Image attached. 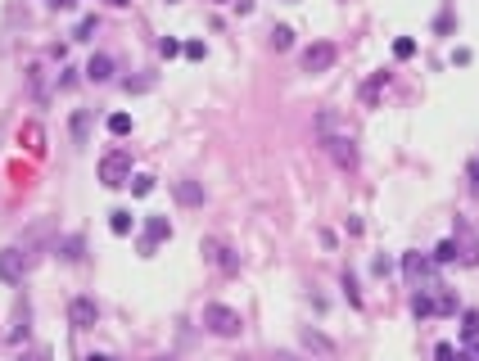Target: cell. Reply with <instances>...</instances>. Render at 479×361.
I'll use <instances>...</instances> for the list:
<instances>
[{
    "mask_svg": "<svg viewBox=\"0 0 479 361\" xmlns=\"http://www.w3.org/2000/svg\"><path fill=\"white\" fill-rule=\"evenodd\" d=\"M109 136H118V140L132 136V113H114V118H109Z\"/></svg>",
    "mask_w": 479,
    "mask_h": 361,
    "instance_id": "cell-22",
    "label": "cell"
},
{
    "mask_svg": "<svg viewBox=\"0 0 479 361\" xmlns=\"http://www.w3.org/2000/svg\"><path fill=\"white\" fill-rule=\"evenodd\" d=\"M271 361H303V357H298V352H276Z\"/></svg>",
    "mask_w": 479,
    "mask_h": 361,
    "instance_id": "cell-36",
    "label": "cell"
},
{
    "mask_svg": "<svg viewBox=\"0 0 479 361\" xmlns=\"http://www.w3.org/2000/svg\"><path fill=\"white\" fill-rule=\"evenodd\" d=\"M181 55H186V59H204V41H186Z\"/></svg>",
    "mask_w": 479,
    "mask_h": 361,
    "instance_id": "cell-32",
    "label": "cell"
},
{
    "mask_svg": "<svg viewBox=\"0 0 479 361\" xmlns=\"http://www.w3.org/2000/svg\"><path fill=\"white\" fill-rule=\"evenodd\" d=\"M23 82H28V95L37 100V104H46V100H50V73H46V64L32 59V64L23 68Z\"/></svg>",
    "mask_w": 479,
    "mask_h": 361,
    "instance_id": "cell-10",
    "label": "cell"
},
{
    "mask_svg": "<svg viewBox=\"0 0 479 361\" xmlns=\"http://www.w3.org/2000/svg\"><path fill=\"white\" fill-rule=\"evenodd\" d=\"M154 361H172V357H154Z\"/></svg>",
    "mask_w": 479,
    "mask_h": 361,
    "instance_id": "cell-41",
    "label": "cell"
},
{
    "mask_svg": "<svg viewBox=\"0 0 479 361\" xmlns=\"http://www.w3.org/2000/svg\"><path fill=\"white\" fill-rule=\"evenodd\" d=\"M339 131H348V127L339 122V113H330V109H326V113H316V140H321V145H326L330 136H339Z\"/></svg>",
    "mask_w": 479,
    "mask_h": 361,
    "instance_id": "cell-12",
    "label": "cell"
},
{
    "mask_svg": "<svg viewBox=\"0 0 479 361\" xmlns=\"http://www.w3.org/2000/svg\"><path fill=\"white\" fill-rule=\"evenodd\" d=\"M159 55H163V59H177V55H181V41H177V37H163V41H159Z\"/></svg>",
    "mask_w": 479,
    "mask_h": 361,
    "instance_id": "cell-29",
    "label": "cell"
},
{
    "mask_svg": "<svg viewBox=\"0 0 479 361\" xmlns=\"http://www.w3.org/2000/svg\"><path fill=\"white\" fill-rule=\"evenodd\" d=\"M50 5H55V10H73L77 0H50Z\"/></svg>",
    "mask_w": 479,
    "mask_h": 361,
    "instance_id": "cell-37",
    "label": "cell"
},
{
    "mask_svg": "<svg viewBox=\"0 0 479 361\" xmlns=\"http://www.w3.org/2000/svg\"><path fill=\"white\" fill-rule=\"evenodd\" d=\"M199 253H204V262H213L217 271H226V276H235L240 271V257H235V248L226 244V239H217V235H208L199 244Z\"/></svg>",
    "mask_w": 479,
    "mask_h": 361,
    "instance_id": "cell-4",
    "label": "cell"
},
{
    "mask_svg": "<svg viewBox=\"0 0 479 361\" xmlns=\"http://www.w3.org/2000/svg\"><path fill=\"white\" fill-rule=\"evenodd\" d=\"M10 339L19 343V339H28V307H19V316H14V330H10Z\"/></svg>",
    "mask_w": 479,
    "mask_h": 361,
    "instance_id": "cell-26",
    "label": "cell"
},
{
    "mask_svg": "<svg viewBox=\"0 0 479 361\" xmlns=\"http://www.w3.org/2000/svg\"><path fill=\"white\" fill-rule=\"evenodd\" d=\"M109 230H114V235H132V230H136V217H132L127 208H114V212H109Z\"/></svg>",
    "mask_w": 479,
    "mask_h": 361,
    "instance_id": "cell-16",
    "label": "cell"
},
{
    "mask_svg": "<svg viewBox=\"0 0 479 361\" xmlns=\"http://www.w3.org/2000/svg\"><path fill=\"white\" fill-rule=\"evenodd\" d=\"M335 59H339L335 41H312V46L303 50V73H330Z\"/></svg>",
    "mask_w": 479,
    "mask_h": 361,
    "instance_id": "cell-6",
    "label": "cell"
},
{
    "mask_svg": "<svg viewBox=\"0 0 479 361\" xmlns=\"http://www.w3.org/2000/svg\"><path fill=\"white\" fill-rule=\"evenodd\" d=\"M289 46H294V28H285V23L271 28V50H289Z\"/></svg>",
    "mask_w": 479,
    "mask_h": 361,
    "instance_id": "cell-21",
    "label": "cell"
},
{
    "mask_svg": "<svg viewBox=\"0 0 479 361\" xmlns=\"http://www.w3.org/2000/svg\"><path fill=\"white\" fill-rule=\"evenodd\" d=\"M466 176H470V185L479 190V158H470V167H466Z\"/></svg>",
    "mask_w": 479,
    "mask_h": 361,
    "instance_id": "cell-35",
    "label": "cell"
},
{
    "mask_svg": "<svg viewBox=\"0 0 479 361\" xmlns=\"http://www.w3.org/2000/svg\"><path fill=\"white\" fill-rule=\"evenodd\" d=\"M199 321H204V330L217 334V339H235V334L244 330V316H240L235 307H226V303H204Z\"/></svg>",
    "mask_w": 479,
    "mask_h": 361,
    "instance_id": "cell-1",
    "label": "cell"
},
{
    "mask_svg": "<svg viewBox=\"0 0 479 361\" xmlns=\"http://www.w3.org/2000/svg\"><path fill=\"white\" fill-rule=\"evenodd\" d=\"M326 154L335 158V167L353 172V167H357V140H353V131H339V136H330V140H326Z\"/></svg>",
    "mask_w": 479,
    "mask_h": 361,
    "instance_id": "cell-7",
    "label": "cell"
},
{
    "mask_svg": "<svg viewBox=\"0 0 479 361\" xmlns=\"http://www.w3.org/2000/svg\"><path fill=\"white\" fill-rule=\"evenodd\" d=\"M434 361H470V352L452 348V343H439V348H434Z\"/></svg>",
    "mask_w": 479,
    "mask_h": 361,
    "instance_id": "cell-23",
    "label": "cell"
},
{
    "mask_svg": "<svg viewBox=\"0 0 479 361\" xmlns=\"http://www.w3.org/2000/svg\"><path fill=\"white\" fill-rule=\"evenodd\" d=\"M87 77H91V82H109V77H114V59H109V55H91Z\"/></svg>",
    "mask_w": 479,
    "mask_h": 361,
    "instance_id": "cell-15",
    "label": "cell"
},
{
    "mask_svg": "<svg viewBox=\"0 0 479 361\" xmlns=\"http://www.w3.org/2000/svg\"><path fill=\"white\" fill-rule=\"evenodd\" d=\"M412 312H416V321H425V316H434V298L425 294V289H421V294H412Z\"/></svg>",
    "mask_w": 479,
    "mask_h": 361,
    "instance_id": "cell-18",
    "label": "cell"
},
{
    "mask_svg": "<svg viewBox=\"0 0 479 361\" xmlns=\"http://www.w3.org/2000/svg\"><path fill=\"white\" fill-rule=\"evenodd\" d=\"M461 334H466L470 343L479 339V312H461Z\"/></svg>",
    "mask_w": 479,
    "mask_h": 361,
    "instance_id": "cell-24",
    "label": "cell"
},
{
    "mask_svg": "<svg viewBox=\"0 0 479 361\" xmlns=\"http://www.w3.org/2000/svg\"><path fill=\"white\" fill-rule=\"evenodd\" d=\"M298 343H303V352H312L316 361H335V357H339V343L330 339V334H321L316 325H303V334H298Z\"/></svg>",
    "mask_w": 479,
    "mask_h": 361,
    "instance_id": "cell-5",
    "label": "cell"
},
{
    "mask_svg": "<svg viewBox=\"0 0 479 361\" xmlns=\"http://www.w3.org/2000/svg\"><path fill=\"white\" fill-rule=\"evenodd\" d=\"M87 361H114V357H105V352H91V357Z\"/></svg>",
    "mask_w": 479,
    "mask_h": 361,
    "instance_id": "cell-38",
    "label": "cell"
},
{
    "mask_svg": "<svg viewBox=\"0 0 479 361\" xmlns=\"http://www.w3.org/2000/svg\"><path fill=\"white\" fill-rule=\"evenodd\" d=\"M457 257H461V244H457V239H443V244L434 248V262H457Z\"/></svg>",
    "mask_w": 479,
    "mask_h": 361,
    "instance_id": "cell-20",
    "label": "cell"
},
{
    "mask_svg": "<svg viewBox=\"0 0 479 361\" xmlns=\"http://www.w3.org/2000/svg\"><path fill=\"white\" fill-rule=\"evenodd\" d=\"M96 28H100L96 19H82V23H77V37H96Z\"/></svg>",
    "mask_w": 479,
    "mask_h": 361,
    "instance_id": "cell-33",
    "label": "cell"
},
{
    "mask_svg": "<svg viewBox=\"0 0 479 361\" xmlns=\"http://www.w3.org/2000/svg\"><path fill=\"white\" fill-rule=\"evenodd\" d=\"M32 248L28 244H10V248H0V280L5 285H23V276L32 271Z\"/></svg>",
    "mask_w": 479,
    "mask_h": 361,
    "instance_id": "cell-2",
    "label": "cell"
},
{
    "mask_svg": "<svg viewBox=\"0 0 479 361\" xmlns=\"http://www.w3.org/2000/svg\"><path fill=\"white\" fill-rule=\"evenodd\" d=\"M470 361H479V343H475V348H470Z\"/></svg>",
    "mask_w": 479,
    "mask_h": 361,
    "instance_id": "cell-39",
    "label": "cell"
},
{
    "mask_svg": "<svg viewBox=\"0 0 479 361\" xmlns=\"http://www.w3.org/2000/svg\"><path fill=\"white\" fill-rule=\"evenodd\" d=\"M96 321H100L96 298H82V294H77L73 303H68V325H73V330H91Z\"/></svg>",
    "mask_w": 479,
    "mask_h": 361,
    "instance_id": "cell-9",
    "label": "cell"
},
{
    "mask_svg": "<svg viewBox=\"0 0 479 361\" xmlns=\"http://www.w3.org/2000/svg\"><path fill=\"white\" fill-rule=\"evenodd\" d=\"M109 5H118V10H123V5H132V0H109Z\"/></svg>",
    "mask_w": 479,
    "mask_h": 361,
    "instance_id": "cell-40",
    "label": "cell"
},
{
    "mask_svg": "<svg viewBox=\"0 0 479 361\" xmlns=\"http://www.w3.org/2000/svg\"><path fill=\"white\" fill-rule=\"evenodd\" d=\"M100 180H105L109 190L127 185V180H132V154L127 149H109L105 158H100Z\"/></svg>",
    "mask_w": 479,
    "mask_h": 361,
    "instance_id": "cell-3",
    "label": "cell"
},
{
    "mask_svg": "<svg viewBox=\"0 0 479 361\" xmlns=\"http://www.w3.org/2000/svg\"><path fill=\"white\" fill-rule=\"evenodd\" d=\"M127 185H132V194H136V199H145V194H154V176H132Z\"/></svg>",
    "mask_w": 479,
    "mask_h": 361,
    "instance_id": "cell-25",
    "label": "cell"
},
{
    "mask_svg": "<svg viewBox=\"0 0 479 361\" xmlns=\"http://www.w3.org/2000/svg\"><path fill=\"white\" fill-rule=\"evenodd\" d=\"M434 312H457V298H452L443 285H439V298H434Z\"/></svg>",
    "mask_w": 479,
    "mask_h": 361,
    "instance_id": "cell-28",
    "label": "cell"
},
{
    "mask_svg": "<svg viewBox=\"0 0 479 361\" xmlns=\"http://www.w3.org/2000/svg\"><path fill=\"white\" fill-rule=\"evenodd\" d=\"M87 131H91V113H87V109H77V113H73V140L82 145V140H87Z\"/></svg>",
    "mask_w": 479,
    "mask_h": 361,
    "instance_id": "cell-19",
    "label": "cell"
},
{
    "mask_svg": "<svg viewBox=\"0 0 479 361\" xmlns=\"http://www.w3.org/2000/svg\"><path fill=\"white\" fill-rule=\"evenodd\" d=\"M416 55V41L412 37H398V41H393V59H412Z\"/></svg>",
    "mask_w": 479,
    "mask_h": 361,
    "instance_id": "cell-27",
    "label": "cell"
},
{
    "mask_svg": "<svg viewBox=\"0 0 479 361\" xmlns=\"http://www.w3.org/2000/svg\"><path fill=\"white\" fill-rule=\"evenodd\" d=\"M172 239V221L168 217H145V239H141V257H154V248Z\"/></svg>",
    "mask_w": 479,
    "mask_h": 361,
    "instance_id": "cell-8",
    "label": "cell"
},
{
    "mask_svg": "<svg viewBox=\"0 0 479 361\" xmlns=\"http://www.w3.org/2000/svg\"><path fill=\"white\" fill-rule=\"evenodd\" d=\"M59 257H64V262H82V235H64L59 239Z\"/></svg>",
    "mask_w": 479,
    "mask_h": 361,
    "instance_id": "cell-17",
    "label": "cell"
},
{
    "mask_svg": "<svg viewBox=\"0 0 479 361\" xmlns=\"http://www.w3.org/2000/svg\"><path fill=\"white\" fill-rule=\"evenodd\" d=\"M403 271H407L412 280H430V276H434L430 257H421V253H403Z\"/></svg>",
    "mask_w": 479,
    "mask_h": 361,
    "instance_id": "cell-14",
    "label": "cell"
},
{
    "mask_svg": "<svg viewBox=\"0 0 479 361\" xmlns=\"http://www.w3.org/2000/svg\"><path fill=\"white\" fill-rule=\"evenodd\" d=\"M127 91H150V86H154V77H127Z\"/></svg>",
    "mask_w": 479,
    "mask_h": 361,
    "instance_id": "cell-31",
    "label": "cell"
},
{
    "mask_svg": "<svg viewBox=\"0 0 479 361\" xmlns=\"http://www.w3.org/2000/svg\"><path fill=\"white\" fill-rule=\"evenodd\" d=\"M172 194H177V203H186V208H199L204 203V185L199 180H177Z\"/></svg>",
    "mask_w": 479,
    "mask_h": 361,
    "instance_id": "cell-11",
    "label": "cell"
},
{
    "mask_svg": "<svg viewBox=\"0 0 479 361\" xmlns=\"http://www.w3.org/2000/svg\"><path fill=\"white\" fill-rule=\"evenodd\" d=\"M217 5H231V0H217Z\"/></svg>",
    "mask_w": 479,
    "mask_h": 361,
    "instance_id": "cell-42",
    "label": "cell"
},
{
    "mask_svg": "<svg viewBox=\"0 0 479 361\" xmlns=\"http://www.w3.org/2000/svg\"><path fill=\"white\" fill-rule=\"evenodd\" d=\"M344 294H348V303H353V307H362V294H357V280H353V271H344Z\"/></svg>",
    "mask_w": 479,
    "mask_h": 361,
    "instance_id": "cell-30",
    "label": "cell"
},
{
    "mask_svg": "<svg viewBox=\"0 0 479 361\" xmlns=\"http://www.w3.org/2000/svg\"><path fill=\"white\" fill-rule=\"evenodd\" d=\"M384 86H389V73H371V77H366V86H362V104H366V109L380 104V91H384Z\"/></svg>",
    "mask_w": 479,
    "mask_h": 361,
    "instance_id": "cell-13",
    "label": "cell"
},
{
    "mask_svg": "<svg viewBox=\"0 0 479 361\" xmlns=\"http://www.w3.org/2000/svg\"><path fill=\"white\" fill-rule=\"evenodd\" d=\"M371 266H375V276H389V271H393V262H389V257H375Z\"/></svg>",
    "mask_w": 479,
    "mask_h": 361,
    "instance_id": "cell-34",
    "label": "cell"
}]
</instances>
